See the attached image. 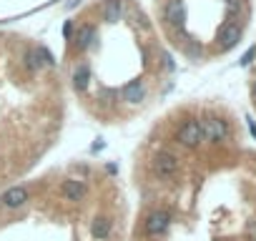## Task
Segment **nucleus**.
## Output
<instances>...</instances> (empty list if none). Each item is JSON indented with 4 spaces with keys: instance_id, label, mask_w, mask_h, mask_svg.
Listing matches in <instances>:
<instances>
[{
    "instance_id": "obj_11",
    "label": "nucleus",
    "mask_w": 256,
    "mask_h": 241,
    "mask_svg": "<svg viewBox=\"0 0 256 241\" xmlns=\"http://www.w3.org/2000/svg\"><path fill=\"white\" fill-rule=\"evenodd\" d=\"M88 83H90V68H88V63H78L73 70V88L78 93H83L88 88Z\"/></svg>"
},
{
    "instance_id": "obj_18",
    "label": "nucleus",
    "mask_w": 256,
    "mask_h": 241,
    "mask_svg": "<svg viewBox=\"0 0 256 241\" xmlns=\"http://www.w3.org/2000/svg\"><path fill=\"white\" fill-rule=\"evenodd\" d=\"M246 124H248V131H251V136L256 138V124H254V118H246Z\"/></svg>"
},
{
    "instance_id": "obj_19",
    "label": "nucleus",
    "mask_w": 256,
    "mask_h": 241,
    "mask_svg": "<svg viewBox=\"0 0 256 241\" xmlns=\"http://www.w3.org/2000/svg\"><path fill=\"white\" fill-rule=\"evenodd\" d=\"M70 33H73V23H66V28H63V36H66V38H70Z\"/></svg>"
},
{
    "instance_id": "obj_5",
    "label": "nucleus",
    "mask_w": 256,
    "mask_h": 241,
    "mask_svg": "<svg viewBox=\"0 0 256 241\" xmlns=\"http://www.w3.org/2000/svg\"><path fill=\"white\" fill-rule=\"evenodd\" d=\"M241 40V26L238 23H226L218 30V50H231Z\"/></svg>"
},
{
    "instance_id": "obj_14",
    "label": "nucleus",
    "mask_w": 256,
    "mask_h": 241,
    "mask_svg": "<svg viewBox=\"0 0 256 241\" xmlns=\"http://www.w3.org/2000/svg\"><path fill=\"white\" fill-rule=\"evenodd\" d=\"M23 66H26L28 70H38V68L43 66V60L38 58V53H36V50H28V53L23 56Z\"/></svg>"
},
{
    "instance_id": "obj_8",
    "label": "nucleus",
    "mask_w": 256,
    "mask_h": 241,
    "mask_svg": "<svg viewBox=\"0 0 256 241\" xmlns=\"http://www.w3.org/2000/svg\"><path fill=\"white\" fill-rule=\"evenodd\" d=\"M164 16H166V23H171V26H181V23H184V18H186L184 0H168Z\"/></svg>"
},
{
    "instance_id": "obj_16",
    "label": "nucleus",
    "mask_w": 256,
    "mask_h": 241,
    "mask_svg": "<svg viewBox=\"0 0 256 241\" xmlns=\"http://www.w3.org/2000/svg\"><path fill=\"white\" fill-rule=\"evenodd\" d=\"M254 56H256V48H248V50L241 56V60H238V63H241V66H248V63L254 60Z\"/></svg>"
},
{
    "instance_id": "obj_10",
    "label": "nucleus",
    "mask_w": 256,
    "mask_h": 241,
    "mask_svg": "<svg viewBox=\"0 0 256 241\" xmlns=\"http://www.w3.org/2000/svg\"><path fill=\"white\" fill-rule=\"evenodd\" d=\"M90 236L96 241H106L110 236V218L108 216H96L90 224Z\"/></svg>"
},
{
    "instance_id": "obj_6",
    "label": "nucleus",
    "mask_w": 256,
    "mask_h": 241,
    "mask_svg": "<svg viewBox=\"0 0 256 241\" xmlns=\"http://www.w3.org/2000/svg\"><path fill=\"white\" fill-rule=\"evenodd\" d=\"M26 201H28V188L26 186H13L0 196V204H3L6 208H20Z\"/></svg>"
},
{
    "instance_id": "obj_12",
    "label": "nucleus",
    "mask_w": 256,
    "mask_h": 241,
    "mask_svg": "<svg viewBox=\"0 0 256 241\" xmlns=\"http://www.w3.org/2000/svg\"><path fill=\"white\" fill-rule=\"evenodd\" d=\"M123 16V0H106L103 3V20L106 23H118Z\"/></svg>"
},
{
    "instance_id": "obj_7",
    "label": "nucleus",
    "mask_w": 256,
    "mask_h": 241,
    "mask_svg": "<svg viewBox=\"0 0 256 241\" xmlns=\"http://www.w3.org/2000/svg\"><path fill=\"white\" fill-rule=\"evenodd\" d=\"M60 194H63V198H66V201L78 204V201L86 196V184H83V181H78V178H68V181H63Z\"/></svg>"
},
{
    "instance_id": "obj_20",
    "label": "nucleus",
    "mask_w": 256,
    "mask_h": 241,
    "mask_svg": "<svg viewBox=\"0 0 256 241\" xmlns=\"http://www.w3.org/2000/svg\"><path fill=\"white\" fill-rule=\"evenodd\" d=\"M228 3H231V0H228Z\"/></svg>"
},
{
    "instance_id": "obj_13",
    "label": "nucleus",
    "mask_w": 256,
    "mask_h": 241,
    "mask_svg": "<svg viewBox=\"0 0 256 241\" xmlns=\"http://www.w3.org/2000/svg\"><path fill=\"white\" fill-rule=\"evenodd\" d=\"M93 38H96V28L93 26H80L78 28V36H76V48L78 50H88L90 43H93Z\"/></svg>"
},
{
    "instance_id": "obj_4",
    "label": "nucleus",
    "mask_w": 256,
    "mask_h": 241,
    "mask_svg": "<svg viewBox=\"0 0 256 241\" xmlns=\"http://www.w3.org/2000/svg\"><path fill=\"white\" fill-rule=\"evenodd\" d=\"M168 226H171V216H168V211H161V208L151 211L144 221V231L148 236H164L168 231Z\"/></svg>"
},
{
    "instance_id": "obj_9",
    "label": "nucleus",
    "mask_w": 256,
    "mask_h": 241,
    "mask_svg": "<svg viewBox=\"0 0 256 241\" xmlns=\"http://www.w3.org/2000/svg\"><path fill=\"white\" fill-rule=\"evenodd\" d=\"M144 93H146V88H144V83H141V80H131V83H126V86H123V90H120V96H123V100H126V103H141V100H144Z\"/></svg>"
},
{
    "instance_id": "obj_3",
    "label": "nucleus",
    "mask_w": 256,
    "mask_h": 241,
    "mask_svg": "<svg viewBox=\"0 0 256 241\" xmlns=\"http://www.w3.org/2000/svg\"><path fill=\"white\" fill-rule=\"evenodd\" d=\"M154 171L158 178H174L176 171H178V158L168 151H158L154 156Z\"/></svg>"
},
{
    "instance_id": "obj_1",
    "label": "nucleus",
    "mask_w": 256,
    "mask_h": 241,
    "mask_svg": "<svg viewBox=\"0 0 256 241\" xmlns=\"http://www.w3.org/2000/svg\"><path fill=\"white\" fill-rule=\"evenodd\" d=\"M201 131H204V141H208V144H224L228 138V124L224 118L201 120Z\"/></svg>"
},
{
    "instance_id": "obj_17",
    "label": "nucleus",
    "mask_w": 256,
    "mask_h": 241,
    "mask_svg": "<svg viewBox=\"0 0 256 241\" xmlns=\"http://www.w3.org/2000/svg\"><path fill=\"white\" fill-rule=\"evenodd\" d=\"M246 234H248V238H251V241H256V218H254V221H248Z\"/></svg>"
},
{
    "instance_id": "obj_15",
    "label": "nucleus",
    "mask_w": 256,
    "mask_h": 241,
    "mask_svg": "<svg viewBox=\"0 0 256 241\" xmlns=\"http://www.w3.org/2000/svg\"><path fill=\"white\" fill-rule=\"evenodd\" d=\"M36 53H38V58H43V63H46V66H53V63H56V60H53V56H50V50H48L46 46H40Z\"/></svg>"
},
{
    "instance_id": "obj_2",
    "label": "nucleus",
    "mask_w": 256,
    "mask_h": 241,
    "mask_svg": "<svg viewBox=\"0 0 256 241\" xmlns=\"http://www.w3.org/2000/svg\"><path fill=\"white\" fill-rule=\"evenodd\" d=\"M178 144L186 146V148H198L201 141H204V131H201V120H186V124L178 128L176 134Z\"/></svg>"
}]
</instances>
